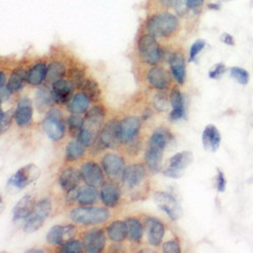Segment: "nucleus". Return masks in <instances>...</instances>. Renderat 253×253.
<instances>
[{
  "mask_svg": "<svg viewBox=\"0 0 253 253\" xmlns=\"http://www.w3.org/2000/svg\"><path fill=\"white\" fill-rule=\"evenodd\" d=\"M105 113L102 107H93L87 111L84 118L82 129L77 136V140L85 147H89L97 140L103 126Z\"/></svg>",
  "mask_w": 253,
  "mask_h": 253,
  "instance_id": "nucleus-1",
  "label": "nucleus"
},
{
  "mask_svg": "<svg viewBox=\"0 0 253 253\" xmlns=\"http://www.w3.org/2000/svg\"><path fill=\"white\" fill-rule=\"evenodd\" d=\"M179 29L177 16L170 12H161L147 19L146 31L155 38H168Z\"/></svg>",
  "mask_w": 253,
  "mask_h": 253,
  "instance_id": "nucleus-2",
  "label": "nucleus"
},
{
  "mask_svg": "<svg viewBox=\"0 0 253 253\" xmlns=\"http://www.w3.org/2000/svg\"><path fill=\"white\" fill-rule=\"evenodd\" d=\"M69 216L70 219L76 224L94 226L107 222L111 217V213L105 208L81 206L74 208L70 212Z\"/></svg>",
  "mask_w": 253,
  "mask_h": 253,
  "instance_id": "nucleus-3",
  "label": "nucleus"
},
{
  "mask_svg": "<svg viewBox=\"0 0 253 253\" xmlns=\"http://www.w3.org/2000/svg\"><path fill=\"white\" fill-rule=\"evenodd\" d=\"M138 53L145 64L156 65L162 60V51L156 38L150 34L143 35L138 41Z\"/></svg>",
  "mask_w": 253,
  "mask_h": 253,
  "instance_id": "nucleus-4",
  "label": "nucleus"
},
{
  "mask_svg": "<svg viewBox=\"0 0 253 253\" xmlns=\"http://www.w3.org/2000/svg\"><path fill=\"white\" fill-rule=\"evenodd\" d=\"M52 212V201L49 198L42 199L36 203L31 216L26 220L24 230L27 233H33L44 225Z\"/></svg>",
  "mask_w": 253,
  "mask_h": 253,
  "instance_id": "nucleus-5",
  "label": "nucleus"
},
{
  "mask_svg": "<svg viewBox=\"0 0 253 253\" xmlns=\"http://www.w3.org/2000/svg\"><path fill=\"white\" fill-rule=\"evenodd\" d=\"M45 134L54 142L60 141L65 135V125L63 115L58 109H50L43 121Z\"/></svg>",
  "mask_w": 253,
  "mask_h": 253,
  "instance_id": "nucleus-6",
  "label": "nucleus"
},
{
  "mask_svg": "<svg viewBox=\"0 0 253 253\" xmlns=\"http://www.w3.org/2000/svg\"><path fill=\"white\" fill-rule=\"evenodd\" d=\"M41 175V169L35 164H28L19 169L8 179L10 188L22 191L28 185L36 181Z\"/></svg>",
  "mask_w": 253,
  "mask_h": 253,
  "instance_id": "nucleus-7",
  "label": "nucleus"
},
{
  "mask_svg": "<svg viewBox=\"0 0 253 253\" xmlns=\"http://www.w3.org/2000/svg\"><path fill=\"white\" fill-rule=\"evenodd\" d=\"M194 160V154L191 151H182L174 154L168 160V166L163 171V174L170 178H180L183 175L184 170L192 164Z\"/></svg>",
  "mask_w": 253,
  "mask_h": 253,
  "instance_id": "nucleus-8",
  "label": "nucleus"
},
{
  "mask_svg": "<svg viewBox=\"0 0 253 253\" xmlns=\"http://www.w3.org/2000/svg\"><path fill=\"white\" fill-rule=\"evenodd\" d=\"M101 150L105 148H116L122 143L120 135V121L113 119L103 126V128L95 141Z\"/></svg>",
  "mask_w": 253,
  "mask_h": 253,
  "instance_id": "nucleus-9",
  "label": "nucleus"
},
{
  "mask_svg": "<svg viewBox=\"0 0 253 253\" xmlns=\"http://www.w3.org/2000/svg\"><path fill=\"white\" fill-rule=\"evenodd\" d=\"M156 206L172 221L178 220L182 215V209L177 200L170 194L157 192L153 196Z\"/></svg>",
  "mask_w": 253,
  "mask_h": 253,
  "instance_id": "nucleus-10",
  "label": "nucleus"
},
{
  "mask_svg": "<svg viewBox=\"0 0 253 253\" xmlns=\"http://www.w3.org/2000/svg\"><path fill=\"white\" fill-rule=\"evenodd\" d=\"M101 167L104 173H107L112 180H122L126 169V162L119 154L107 153L101 159Z\"/></svg>",
  "mask_w": 253,
  "mask_h": 253,
  "instance_id": "nucleus-11",
  "label": "nucleus"
},
{
  "mask_svg": "<svg viewBox=\"0 0 253 253\" xmlns=\"http://www.w3.org/2000/svg\"><path fill=\"white\" fill-rule=\"evenodd\" d=\"M141 130V121L134 116H129L120 121L121 141L124 144H134Z\"/></svg>",
  "mask_w": 253,
  "mask_h": 253,
  "instance_id": "nucleus-12",
  "label": "nucleus"
},
{
  "mask_svg": "<svg viewBox=\"0 0 253 253\" xmlns=\"http://www.w3.org/2000/svg\"><path fill=\"white\" fill-rule=\"evenodd\" d=\"M97 163L93 161H88L83 163L80 168V174L82 179L86 184L99 187L104 184V175L103 171Z\"/></svg>",
  "mask_w": 253,
  "mask_h": 253,
  "instance_id": "nucleus-13",
  "label": "nucleus"
},
{
  "mask_svg": "<svg viewBox=\"0 0 253 253\" xmlns=\"http://www.w3.org/2000/svg\"><path fill=\"white\" fill-rule=\"evenodd\" d=\"M83 246L84 250L89 253H99L103 251L107 243V237L104 232L99 229H91L83 235Z\"/></svg>",
  "mask_w": 253,
  "mask_h": 253,
  "instance_id": "nucleus-14",
  "label": "nucleus"
},
{
  "mask_svg": "<svg viewBox=\"0 0 253 253\" xmlns=\"http://www.w3.org/2000/svg\"><path fill=\"white\" fill-rule=\"evenodd\" d=\"M146 178V170L142 164H132L126 167L122 181L124 184L130 188H138Z\"/></svg>",
  "mask_w": 253,
  "mask_h": 253,
  "instance_id": "nucleus-15",
  "label": "nucleus"
},
{
  "mask_svg": "<svg viewBox=\"0 0 253 253\" xmlns=\"http://www.w3.org/2000/svg\"><path fill=\"white\" fill-rule=\"evenodd\" d=\"M74 85L73 83L66 79H60L52 83L53 100L57 104H64L71 99Z\"/></svg>",
  "mask_w": 253,
  "mask_h": 253,
  "instance_id": "nucleus-16",
  "label": "nucleus"
},
{
  "mask_svg": "<svg viewBox=\"0 0 253 253\" xmlns=\"http://www.w3.org/2000/svg\"><path fill=\"white\" fill-rule=\"evenodd\" d=\"M147 80L151 86L159 90H165L170 85L169 73L160 66H154L147 72Z\"/></svg>",
  "mask_w": 253,
  "mask_h": 253,
  "instance_id": "nucleus-17",
  "label": "nucleus"
},
{
  "mask_svg": "<svg viewBox=\"0 0 253 253\" xmlns=\"http://www.w3.org/2000/svg\"><path fill=\"white\" fill-rule=\"evenodd\" d=\"M36 202L33 196L26 195L20 199L12 209V220L19 221V220H27L35 208Z\"/></svg>",
  "mask_w": 253,
  "mask_h": 253,
  "instance_id": "nucleus-18",
  "label": "nucleus"
},
{
  "mask_svg": "<svg viewBox=\"0 0 253 253\" xmlns=\"http://www.w3.org/2000/svg\"><path fill=\"white\" fill-rule=\"evenodd\" d=\"M145 223L147 227V234H148V242L152 246L160 245L165 234V227L163 223L150 217L146 218Z\"/></svg>",
  "mask_w": 253,
  "mask_h": 253,
  "instance_id": "nucleus-19",
  "label": "nucleus"
},
{
  "mask_svg": "<svg viewBox=\"0 0 253 253\" xmlns=\"http://www.w3.org/2000/svg\"><path fill=\"white\" fill-rule=\"evenodd\" d=\"M99 198L105 207L115 208L121 201V189L116 183H104L99 192Z\"/></svg>",
  "mask_w": 253,
  "mask_h": 253,
  "instance_id": "nucleus-20",
  "label": "nucleus"
},
{
  "mask_svg": "<svg viewBox=\"0 0 253 253\" xmlns=\"http://www.w3.org/2000/svg\"><path fill=\"white\" fill-rule=\"evenodd\" d=\"M204 148L210 152H216L221 144V135L217 126L214 125H208L202 136Z\"/></svg>",
  "mask_w": 253,
  "mask_h": 253,
  "instance_id": "nucleus-21",
  "label": "nucleus"
},
{
  "mask_svg": "<svg viewBox=\"0 0 253 253\" xmlns=\"http://www.w3.org/2000/svg\"><path fill=\"white\" fill-rule=\"evenodd\" d=\"M33 118V104L30 98L24 97L17 103L15 109V122L19 126H27L31 123Z\"/></svg>",
  "mask_w": 253,
  "mask_h": 253,
  "instance_id": "nucleus-22",
  "label": "nucleus"
},
{
  "mask_svg": "<svg viewBox=\"0 0 253 253\" xmlns=\"http://www.w3.org/2000/svg\"><path fill=\"white\" fill-rule=\"evenodd\" d=\"M170 66V71L173 78L180 85L184 83L185 76H186V69H185V61L183 55L180 53H173L170 55L168 59Z\"/></svg>",
  "mask_w": 253,
  "mask_h": 253,
  "instance_id": "nucleus-23",
  "label": "nucleus"
},
{
  "mask_svg": "<svg viewBox=\"0 0 253 253\" xmlns=\"http://www.w3.org/2000/svg\"><path fill=\"white\" fill-rule=\"evenodd\" d=\"M81 178L80 171H77L74 168H66L59 176V184L63 191L67 193L77 188Z\"/></svg>",
  "mask_w": 253,
  "mask_h": 253,
  "instance_id": "nucleus-24",
  "label": "nucleus"
},
{
  "mask_svg": "<svg viewBox=\"0 0 253 253\" xmlns=\"http://www.w3.org/2000/svg\"><path fill=\"white\" fill-rule=\"evenodd\" d=\"M163 152L164 150L155 148V147L148 146V148L145 153V162L148 169L156 174L162 169V160H163Z\"/></svg>",
  "mask_w": 253,
  "mask_h": 253,
  "instance_id": "nucleus-25",
  "label": "nucleus"
},
{
  "mask_svg": "<svg viewBox=\"0 0 253 253\" xmlns=\"http://www.w3.org/2000/svg\"><path fill=\"white\" fill-rule=\"evenodd\" d=\"M170 103L172 111L170 113V119L172 121H178L185 117V108L182 94L179 89L173 88L170 93Z\"/></svg>",
  "mask_w": 253,
  "mask_h": 253,
  "instance_id": "nucleus-26",
  "label": "nucleus"
},
{
  "mask_svg": "<svg viewBox=\"0 0 253 253\" xmlns=\"http://www.w3.org/2000/svg\"><path fill=\"white\" fill-rule=\"evenodd\" d=\"M109 238L114 242H122L129 236L128 225L124 221H114L107 228Z\"/></svg>",
  "mask_w": 253,
  "mask_h": 253,
  "instance_id": "nucleus-27",
  "label": "nucleus"
},
{
  "mask_svg": "<svg viewBox=\"0 0 253 253\" xmlns=\"http://www.w3.org/2000/svg\"><path fill=\"white\" fill-rule=\"evenodd\" d=\"M90 104L89 98L83 92L76 93L69 101L67 110L74 115H81L87 113Z\"/></svg>",
  "mask_w": 253,
  "mask_h": 253,
  "instance_id": "nucleus-28",
  "label": "nucleus"
},
{
  "mask_svg": "<svg viewBox=\"0 0 253 253\" xmlns=\"http://www.w3.org/2000/svg\"><path fill=\"white\" fill-rule=\"evenodd\" d=\"M97 198L98 193L94 186L87 184L77 188L76 202L80 206H91L97 201Z\"/></svg>",
  "mask_w": 253,
  "mask_h": 253,
  "instance_id": "nucleus-29",
  "label": "nucleus"
},
{
  "mask_svg": "<svg viewBox=\"0 0 253 253\" xmlns=\"http://www.w3.org/2000/svg\"><path fill=\"white\" fill-rule=\"evenodd\" d=\"M47 69L48 66L45 63H37L28 71L27 82L33 86L40 85L47 77Z\"/></svg>",
  "mask_w": 253,
  "mask_h": 253,
  "instance_id": "nucleus-30",
  "label": "nucleus"
},
{
  "mask_svg": "<svg viewBox=\"0 0 253 253\" xmlns=\"http://www.w3.org/2000/svg\"><path fill=\"white\" fill-rule=\"evenodd\" d=\"M27 75L28 72H26V70L23 68H18L11 73L6 84L7 88L11 93H15L24 87L25 82L27 81Z\"/></svg>",
  "mask_w": 253,
  "mask_h": 253,
  "instance_id": "nucleus-31",
  "label": "nucleus"
},
{
  "mask_svg": "<svg viewBox=\"0 0 253 253\" xmlns=\"http://www.w3.org/2000/svg\"><path fill=\"white\" fill-rule=\"evenodd\" d=\"M85 153V146H83L78 140L67 144L65 150V158L69 162H74L81 159Z\"/></svg>",
  "mask_w": 253,
  "mask_h": 253,
  "instance_id": "nucleus-32",
  "label": "nucleus"
},
{
  "mask_svg": "<svg viewBox=\"0 0 253 253\" xmlns=\"http://www.w3.org/2000/svg\"><path fill=\"white\" fill-rule=\"evenodd\" d=\"M81 89H82V92L89 98L90 101L96 102L99 100L101 90L99 88L98 83L94 79H91V78L85 79Z\"/></svg>",
  "mask_w": 253,
  "mask_h": 253,
  "instance_id": "nucleus-33",
  "label": "nucleus"
},
{
  "mask_svg": "<svg viewBox=\"0 0 253 253\" xmlns=\"http://www.w3.org/2000/svg\"><path fill=\"white\" fill-rule=\"evenodd\" d=\"M66 74V68L65 66L62 64L61 62L58 61H54L52 63H50L48 69H47V77L46 79L49 82H56L60 79H63V77L65 76Z\"/></svg>",
  "mask_w": 253,
  "mask_h": 253,
  "instance_id": "nucleus-34",
  "label": "nucleus"
},
{
  "mask_svg": "<svg viewBox=\"0 0 253 253\" xmlns=\"http://www.w3.org/2000/svg\"><path fill=\"white\" fill-rule=\"evenodd\" d=\"M128 225L129 238L133 242H140L143 237V226L142 223L136 218H129L126 221Z\"/></svg>",
  "mask_w": 253,
  "mask_h": 253,
  "instance_id": "nucleus-35",
  "label": "nucleus"
},
{
  "mask_svg": "<svg viewBox=\"0 0 253 253\" xmlns=\"http://www.w3.org/2000/svg\"><path fill=\"white\" fill-rule=\"evenodd\" d=\"M47 242L51 245H61L64 243V226L56 225L53 226L47 234Z\"/></svg>",
  "mask_w": 253,
  "mask_h": 253,
  "instance_id": "nucleus-36",
  "label": "nucleus"
},
{
  "mask_svg": "<svg viewBox=\"0 0 253 253\" xmlns=\"http://www.w3.org/2000/svg\"><path fill=\"white\" fill-rule=\"evenodd\" d=\"M52 102H54L53 94L47 87H41L36 91V103L38 108L44 109Z\"/></svg>",
  "mask_w": 253,
  "mask_h": 253,
  "instance_id": "nucleus-37",
  "label": "nucleus"
},
{
  "mask_svg": "<svg viewBox=\"0 0 253 253\" xmlns=\"http://www.w3.org/2000/svg\"><path fill=\"white\" fill-rule=\"evenodd\" d=\"M84 250L83 242L79 240H68L59 247V252L63 253H81Z\"/></svg>",
  "mask_w": 253,
  "mask_h": 253,
  "instance_id": "nucleus-38",
  "label": "nucleus"
},
{
  "mask_svg": "<svg viewBox=\"0 0 253 253\" xmlns=\"http://www.w3.org/2000/svg\"><path fill=\"white\" fill-rule=\"evenodd\" d=\"M83 122H84V118H81L79 115H74L72 114L68 120H67V125H68V129L69 132L72 136L77 137L79 132L82 129L83 126Z\"/></svg>",
  "mask_w": 253,
  "mask_h": 253,
  "instance_id": "nucleus-39",
  "label": "nucleus"
},
{
  "mask_svg": "<svg viewBox=\"0 0 253 253\" xmlns=\"http://www.w3.org/2000/svg\"><path fill=\"white\" fill-rule=\"evenodd\" d=\"M14 117H15L14 109H10L6 112H3V111L0 112V132H1V134H3L9 128Z\"/></svg>",
  "mask_w": 253,
  "mask_h": 253,
  "instance_id": "nucleus-40",
  "label": "nucleus"
},
{
  "mask_svg": "<svg viewBox=\"0 0 253 253\" xmlns=\"http://www.w3.org/2000/svg\"><path fill=\"white\" fill-rule=\"evenodd\" d=\"M230 75L232 78H234L237 82H239L242 85H246L249 81V73L247 70L241 67H232L230 69Z\"/></svg>",
  "mask_w": 253,
  "mask_h": 253,
  "instance_id": "nucleus-41",
  "label": "nucleus"
},
{
  "mask_svg": "<svg viewBox=\"0 0 253 253\" xmlns=\"http://www.w3.org/2000/svg\"><path fill=\"white\" fill-rule=\"evenodd\" d=\"M205 47H206V42L204 40H197L192 45L191 49H189V61L194 62Z\"/></svg>",
  "mask_w": 253,
  "mask_h": 253,
  "instance_id": "nucleus-42",
  "label": "nucleus"
},
{
  "mask_svg": "<svg viewBox=\"0 0 253 253\" xmlns=\"http://www.w3.org/2000/svg\"><path fill=\"white\" fill-rule=\"evenodd\" d=\"M71 79H72L71 82L73 83V85L81 88L86 78H85V76H84L83 71H81L79 69H74L71 73Z\"/></svg>",
  "mask_w": 253,
  "mask_h": 253,
  "instance_id": "nucleus-43",
  "label": "nucleus"
},
{
  "mask_svg": "<svg viewBox=\"0 0 253 253\" xmlns=\"http://www.w3.org/2000/svg\"><path fill=\"white\" fill-rule=\"evenodd\" d=\"M226 66L223 63H218V64L213 66L212 69L209 71V77L212 79H218L226 72Z\"/></svg>",
  "mask_w": 253,
  "mask_h": 253,
  "instance_id": "nucleus-44",
  "label": "nucleus"
},
{
  "mask_svg": "<svg viewBox=\"0 0 253 253\" xmlns=\"http://www.w3.org/2000/svg\"><path fill=\"white\" fill-rule=\"evenodd\" d=\"M162 251L165 253H179L181 251L179 243L175 240L167 241L162 246Z\"/></svg>",
  "mask_w": 253,
  "mask_h": 253,
  "instance_id": "nucleus-45",
  "label": "nucleus"
},
{
  "mask_svg": "<svg viewBox=\"0 0 253 253\" xmlns=\"http://www.w3.org/2000/svg\"><path fill=\"white\" fill-rule=\"evenodd\" d=\"M226 184H227V181H226V178H225V175H224V172L220 169H218V175H217V189L219 193H223L225 192L226 189Z\"/></svg>",
  "mask_w": 253,
  "mask_h": 253,
  "instance_id": "nucleus-46",
  "label": "nucleus"
},
{
  "mask_svg": "<svg viewBox=\"0 0 253 253\" xmlns=\"http://www.w3.org/2000/svg\"><path fill=\"white\" fill-rule=\"evenodd\" d=\"M154 105L157 110L164 111L167 108V99L162 94H157L154 99Z\"/></svg>",
  "mask_w": 253,
  "mask_h": 253,
  "instance_id": "nucleus-47",
  "label": "nucleus"
},
{
  "mask_svg": "<svg viewBox=\"0 0 253 253\" xmlns=\"http://www.w3.org/2000/svg\"><path fill=\"white\" fill-rule=\"evenodd\" d=\"M76 234V227L74 225H65L64 226V238L65 240H71Z\"/></svg>",
  "mask_w": 253,
  "mask_h": 253,
  "instance_id": "nucleus-48",
  "label": "nucleus"
},
{
  "mask_svg": "<svg viewBox=\"0 0 253 253\" xmlns=\"http://www.w3.org/2000/svg\"><path fill=\"white\" fill-rule=\"evenodd\" d=\"M184 1L187 8L191 10L199 9L205 3V0H184Z\"/></svg>",
  "mask_w": 253,
  "mask_h": 253,
  "instance_id": "nucleus-49",
  "label": "nucleus"
},
{
  "mask_svg": "<svg viewBox=\"0 0 253 253\" xmlns=\"http://www.w3.org/2000/svg\"><path fill=\"white\" fill-rule=\"evenodd\" d=\"M221 42H223V43L226 44L227 46H234L235 45V40H234L233 36L228 34V33L222 34Z\"/></svg>",
  "mask_w": 253,
  "mask_h": 253,
  "instance_id": "nucleus-50",
  "label": "nucleus"
},
{
  "mask_svg": "<svg viewBox=\"0 0 253 253\" xmlns=\"http://www.w3.org/2000/svg\"><path fill=\"white\" fill-rule=\"evenodd\" d=\"M11 92L9 91V89L7 88V86H3V87H0V102L3 103L4 101H6L9 96H10Z\"/></svg>",
  "mask_w": 253,
  "mask_h": 253,
  "instance_id": "nucleus-51",
  "label": "nucleus"
},
{
  "mask_svg": "<svg viewBox=\"0 0 253 253\" xmlns=\"http://www.w3.org/2000/svg\"><path fill=\"white\" fill-rule=\"evenodd\" d=\"M159 2L164 7H170L174 4V0H159Z\"/></svg>",
  "mask_w": 253,
  "mask_h": 253,
  "instance_id": "nucleus-52",
  "label": "nucleus"
},
{
  "mask_svg": "<svg viewBox=\"0 0 253 253\" xmlns=\"http://www.w3.org/2000/svg\"><path fill=\"white\" fill-rule=\"evenodd\" d=\"M5 86V74L3 71L0 72V87Z\"/></svg>",
  "mask_w": 253,
  "mask_h": 253,
  "instance_id": "nucleus-53",
  "label": "nucleus"
},
{
  "mask_svg": "<svg viewBox=\"0 0 253 253\" xmlns=\"http://www.w3.org/2000/svg\"><path fill=\"white\" fill-rule=\"evenodd\" d=\"M208 7H209L210 9H213V10H219V9H220V5L217 4V3H210V4L208 5Z\"/></svg>",
  "mask_w": 253,
  "mask_h": 253,
  "instance_id": "nucleus-54",
  "label": "nucleus"
},
{
  "mask_svg": "<svg viewBox=\"0 0 253 253\" xmlns=\"http://www.w3.org/2000/svg\"><path fill=\"white\" fill-rule=\"evenodd\" d=\"M28 252H44V250H42V249H31V250H28Z\"/></svg>",
  "mask_w": 253,
  "mask_h": 253,
  "instance_id": "nucleus-55",
  "label": "nucleus"
},
{
  "mask_svg": "<svg viewBox=\"0 0 253 253\" xmlns=\"http://www.w3.org/2000/svg\"><path fill=\"white\" fill-rule=\"evenodd\" d=\"M224 1H231V0H224Z\"/></svg>",
  "mask_w": 253,
  "mask_h": 253,
  "instance_id": "nucleus-56",
  "label": "nucleus"
}]
</instances>
